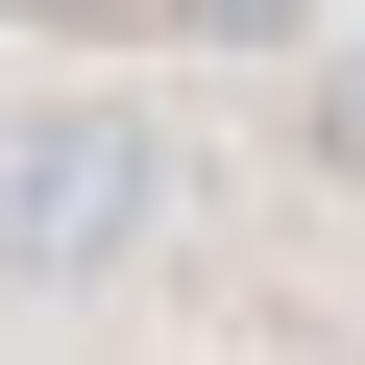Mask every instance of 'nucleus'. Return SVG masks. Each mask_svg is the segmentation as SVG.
<instances>
[{
    "label": "nucleus",
    "mask_w": 365,
    "mask_h": 365,
    "mask_svg": "<svg viewBox=\"0 0 365 365\" xmlns=\"http://www.w3.org/2000/svg\"><path fill=\"white\" fill-rule=\"evenodd\" d=\"M170 244V122L146 98H0V292H98Z\"/></svg>",
    "instance_id": "f257e3e1"
},
{
    "label": "nucleus",
    "mask_w": 365,
    "mask_h": 365,
    "mask_svg": "<svg viewBox=\"0 0 365 365\" xmlns=\"http://www.w3.org/2000/svg\"><path fill=\"white\" fill-rule=\"evenodd\" d=\"M220 25H292V0H220Z\"/></svg>",
    "instance_id": "f03ea898"
}]
</instances>
